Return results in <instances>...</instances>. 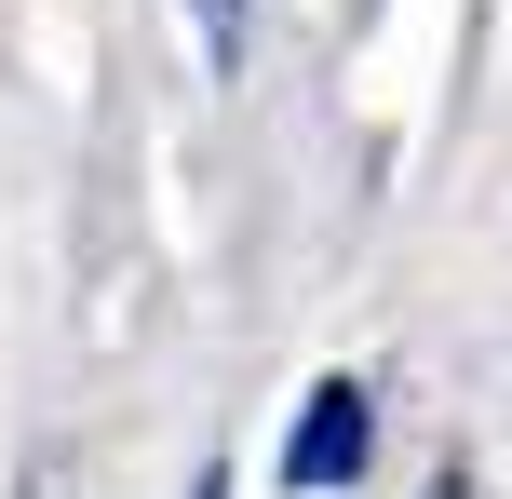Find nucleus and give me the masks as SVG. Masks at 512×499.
I'll use <instances>...</instances> for the list:
<instances>
[{"mask_svg":"<svg viewBox=\"0 0 512 499\" xmlns=\"http://www.w3.org/2000/svg\"><path fill=\"white\" fill-rule=\"evenodd\" d=\"M364 446H378V405H364V378H324V392L283 419V486H297V499L351 486V473H364Z\"/></svg>","mask_w":512,"mask_h":499,"instance_id":"f257e3e1","label":"nucleus"},{"mask_svg":"<svg viewBox=\"0 0 512 499\" xmlns=\"http://www.w3.org/2000/svg\"><path fill=\"white\" fill-rule=\"evenodd\" d=\"M189 14H203V41H216V54H230V41H243V14H256V0H189Z\"/></svg>","mask_w":512,"mask_h":499,"instance_id":"f03ea898","label":"nucleus"},{"mask_svg":"<svg viewBox=\"0 0 512 499\" xmlns=\"http://www.w3.org/2000/svg\"><path fill=\"white\" fill-rule=\"evenodd\" d=\"M189 499H230V473H203V486H189Z\"/></svg>","mask_w":512,"mask_h":499,"instance_id":"7ed1b4c3","label":"nucleus"},{"mask_svg":"<svg viewBox=\"0 0 512 499\" xmlns=\"http://www.w3.org/2000/svg\"><path fill=\"white\" fill-rule=\"evenodd\" d=\"M445 499H472V473H445Z\"/></svg>","mask_w":512,"mask_h":499,"instance_id":"20e7f679","label":"nucleus"}]
</instances>
